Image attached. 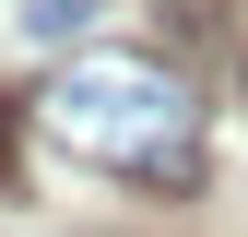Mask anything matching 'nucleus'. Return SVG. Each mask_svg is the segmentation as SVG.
<instances>
[{"label": "nucleus", "instance_id": "3", "mask_svg": "<svg viewBox=\"0 0 248 237\" xmlns=\"http://www.w3.org/2000/svg\"><path fill=\"white\" fill-rule=\"evenodd\" d=\"M0 190H12V107H0Z\"/></svg>", "mask_w": 248, "mask_h": 237}, {"label": "nucleus", "instance_id": "2", "mask_svg": "<svg viewBox=\"0 0 248 237\" xmlns=\"http://www.w3.org/2000/svg\"><path fill=\"white\" fill-rule=\"evenodd\" d=\"M95 12H107V0H24V36H36V48H71Z\"/></svg>", "mask_w": 248, "mask_h": 237}, {"label": "nucleus", "instance_id": "1", "mask_svg": "<svg viewBox=\"0 0 248 237\" xmlns=\"http://www.w3.org/2000/svg\"><path fill=\"white\" fill-rule=\"evenodd\" d=\"M36 131L83 166L154 178V190H201V83L166 71V59H130V48L59 59L47 95H36Z\"/></svg>", "mask_w": 248, "mask_h": 237}]
</instances>
